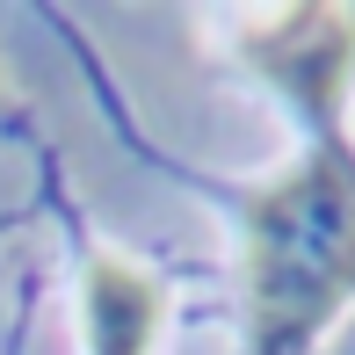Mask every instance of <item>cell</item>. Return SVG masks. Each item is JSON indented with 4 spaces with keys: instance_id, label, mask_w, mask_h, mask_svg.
Masks as SVG:
<instances>
[{
    "instance_id": "1",
    "label": "cell",
    "mask_w": 355,
    "mask_h": 355,
    "mask_svg": "<svg viewBox=\"0 0 355 355\" xmlns=\"http://www.w3.org/2000/svg\"><path fill=\"white\" fill-rule=\"evenodd\" d=\"M355 297V153L327 138L247 211V319L254 355H304Z\"/></svg>"
},
{
    "instance_id": "2",
    "label": "cell",
    "mask_w": 355,
    "mask_h": 355,
    "mask_svg": "<svg viewBox=\"0 0 355 355\" xmlns=\"http://www.w3.org/2000/svg\"><path fill=\"white\" fill-rule=\"evenodd\" d=\"M247 58L261 66L312 123L341 116V94L355 73V15L348 8H276L247 22Z\"/></svg>"
},
{
    "instance_id": "3",
    "label": "cell",
    "mask_w": 355,
    "mask_h": 355,
    "mask_svg": "<svg viewBox=\"0 0 355 355\" xmlns=\"http://www.w3.org/2000/svg\"><path fill=\"white\" fill-rule=\"evenodd\" d=\"M159 327V290L131 261H94L87 268V348L94 355H145Z\"/></svg>"
}]
</instances>
